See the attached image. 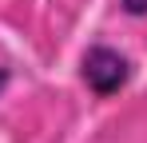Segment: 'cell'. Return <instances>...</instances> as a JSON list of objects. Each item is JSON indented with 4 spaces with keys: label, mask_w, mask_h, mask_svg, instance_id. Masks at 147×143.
Masks as SVG:
<instances>
[{
    "label": "cell",
    "mask_w": 147,
    "mask_h": 143,
    "mask_svg": "<svg viewBox=\"0 0 147 143\" xmlns=\"http://www.w3.org/2000/svg\"><path fill=\"white\" fill-rule=\"evenodd\" d=\"M80 72H84V84L96 95H115L131 80V60L119 56L115 48H107V44H96V48H88Z\"/></svg>",
    "instance_id": "1"
},
{
    "label": "cell",
    "mask_w": 147,
    "mask_h": 143,
    "mask_svg": "<svg viewBox=\"0 0 147 143\" xmlns=\"http://www.w3.org/2000/svg\"><path fill=\"white\" fill-rule=\"evenodd\" d=\"M127 16H147V0H119Z\"/></svg>",
    "instance_id": "2"
},
{
    "label": "cell",
    "mask_w": 147,
    "mask_h": 143,
    "mask_svg": "<svg viewBox=\"0 0 147 143\" xmlns=\"http://www.w3.org/2000/svg\"><path fill=\"white\" fill-rule=\"evenodd\" d=\"M8 80H12V72H8V68H0V95H4V88H8Z\"/></svg>",
    "instance_id": "3"
}]
</instances>
